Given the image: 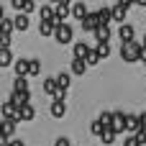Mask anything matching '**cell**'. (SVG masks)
<instances>
[{
	"mask_svg": "<svg viewBox=\"0 0 146 146\" xmlns=\"http://www.w3.org/2000/svg\"><path fill=\"white\" fill-rule=\"evenodd\" d=\"M13 69H15V77H28V59H15Z\"/></svg>",
	"mask_w": 146,
	"mask_h": 146,
	"instance_id": "cell-14",
	"label": "cell"
},
{
	"mask_svg": "<svg viewBox=\"0 0 146 146\" xmlns=\"http://www.w3.org/2000/svg\"><path fill=\"white\" fill-rule=\"evenodd\" d=\"M41 72V62L38 59H28V77H36Z\"/></svg>",
	"mask_w": 146,
	"mask_h": 146,
	"instance_id": "cell-27",
	"label": "cell"
},
{
	"mask_svg": "<svg viewBox=\"0 0 146 146\" xmlns=\"http://www.w3.org/2000/svg\"><path fill=\"white\" fill-rule=\"evenodd\" d=\"M15 59H13V51L10 49H0V67H10Z\"/></svg>",
	"mask_w": 146,
	"mask_h": 146,
	"instance_id": "cell-24",
	"label": "cell"
},
{
	"mask_svg": "<svg viewBox=\"0 0 146 146\" xmlns=\"http://www.w3.org/2000/svg\"><path fill=\"white\" fill-rule=\"evenodd\" d=\"M15 108H23V105H28L31 103V92H10V98H8Z\"/></svg>",
	"mask_w": 146,
	"mask_h": 146,
	"instance_id": "cell-8",
	"label": "cell"
},
{
	"mask_svg": "<svg viewBox=\"0 0 146 146\" xmlns=\"http://www.w3.org/2000/svg\"><path fill=\"white\" fill-rule=\"evenodd\" d=\"M144 64H146V62H144Z\"/></svg>",
	"mask_w": 146,
	"mask_h": 146,
	"instance_id": "cell-44",
	"label": "cell"
},
{
	"mask_svg": "<svg viewBox=\"0 0 146 146\" xmlns=\"http://www.w3.org/2000/svg\"><path fill=\"white\" fill-rule=\"evenodd\" d=\"M0 136H3V121H0Z\"/></svg>",
	"mask_w": 146,
	"mask_h": 146,
	"instance_id": "cell-42",
	"label": "cell"
},
{
	"mask_svg": "<svg viewBox=\"0 0 146 146\" xmlns=\"http://www.w3.org/2000/svg\"><path fill=\"white\" fill-rule=\"evenodd\" d=\"M85 69H87V64L82 59H72V72L74 74H85Z\"/></svg>",
	"mask_w": 146,
	"mask_h": 146,
	"instance_id": "cell-29",
	"label": "cell"
},
{
	"mask_svg": "<svg viewBox=\"0 0 146 146\" xmlns=\"http://www.w3.org/2000/svg\"><path fill=\"white\" fill-rule=\"evenodd\" d=\"M38 15H41V21H51L54 23V8L51 5H41L38 8Z\"/></svg>",
	"mask_w": 146,
	"mask_h": 146,
	"instance_id": "cell-25",
	"label": "cell"
},
{
	"mask_svg": "<svg viewBox=\"0 0 146 146\" xmlns=\"http://www.w3.org/2000/svg\"><path fill=\"white\" fill-rule=\"evenodd\" d=\"M15 126H18L15 121H3V136H5L8 141H10L13 136H15Z\"/></svg>",
	"mask_w": 146,
	"mask_h": 146,
	"instance_id": "cell-20",
	"label": "cell"
},
{
	"mask_svg": "<svg viewBox=\"0 0 146 146\" xmlns=\"http://www.w3.org/2000/svg\"><path fill=\"white\" fill-rule=\"evenodd\" d=\"M13 18H5L3 23H0V33H8V36H13Z\"/></svg>",
	"mask_w": 146,
	"mask_h": 146,
	"instance_id": "cell-30",
	"label": "cell"
},
{
	"mask_svg": "<svg viewBox=\"0 0 146 146\" xmlns=\"http://www.w3.org/2000/svg\"><path fill=\"white\" fill-rule=\"evenodd\" d=\"M49 5H51V8H54V5H59V0H49Z\"/></svg>",
	"mask_w": 146,
	"mask_h": 146,
	"instance_id": "cell-40",
	"label": "cell"
},
{
	"mask_svg": "<svg viewBox=\"0 0 146 146\" xmlns=\"http://www.w3.org/2000/svg\"><path fill=\"white\" fill-rule=\"evenodd\" d=\"M54 146H72V141H69L67 136H59V139L54 141Z\"/></svg>",
	"mask_w": 146,
	"mask_h": 146,
	"instance_id": "cell-34",
	"label": "cell"
},
{
	"mask_svg": "<svg viewBox=\"0 0 146 146\" xmlns=\"http://www.w3.org/2000/svg\"><path fill=\"white\" fill-rule=\"evenodd\" d=\"M56 90H59V87H56V80H54V77H46V80H44V92L54 98V95H56Z\"/></svg>",
	"mask_w": 146,
	"mask_h": 146,
	"instance_id": "cell-22",
	"label": "cell"
},
{
	"mask_svg": "<svg viewBox=\"0 0 146 146\" xmlns=\"http://www.w3.org/2000/svg\"><path fill=\"white\" fill-rule=\"evenodd\" d=\"M95 54L103 59V56H110V44H95Z\"/></svg>",
	"mask_w": 146,
	"mask_h": 146,
	"instance_id": "cell-28",
	"label": "cell"
},
{
	"mask_svg": "<svg viewBox=\"0 0 146 146\" xmlns=\"http://www.w3.org/2000/svg\"><path fill=\"white\" fill-rule=\"evenodd\" d=\"M118 38H121V44H128V41H136V28H133L131 23H123V26L118 28Z\"/></svg>",
	"mask_w": 146,
	"mask_h": 146,
	"instance_id": "cell-4",
	"label": "cell"
},
{
	"mask_svg": "<svg viewBox=\"0 0 146 146\" xmlns=\"http://www.w3.org/2000/svg\"><path fill=\"white\" fill-rule=\"evenodd\" d=\"M49 113H51L54 118H64V113H67V105H64L62 100H54V103H51V108H49Z\"/></svg>",
	"mask_w": 146,
	"mask_h": 146,
	"instance_id": "cell-16",
	"label": "cell"
},
{
	"mask_svg": "<svg viewBox=\"0 0 146 146\" xmlns=\"http://www.w3.org/2000/svg\"><path fill=\"white\" fill-rule=\"evenodd\" d=\"M110 13H113V21H115V23H121V26L126 23V15H128V10H126L123 5H118V3H115V5L110 8Z\"/></svg>",
	"mask_w": 146,
	"mask_h": 146,
	"instance_id": "cell-13",
	"label": "cell"
},
{
	"mask_svg": "<svg viewBox=\"0 0 146 146\" xmlns=\"http://www.w3.org/2000/svg\"><path fill=\"white\" fill-rule=\"evenodd\" d=\"M98 123H100L103 128H110V126H113V113H110V110H103V113L98 115Z\"/></svg>",
	"mask_w": 146,
	"mask_h": 146,
	"instance_id": "cell-23",
	"label": "cell"
},
{
	"mask_svg": "<svg viewBox=\"0 0 146 146\" xmlns=\"http://www.w3.org/2000/svg\"><path fill=\"white\" fill-rule=\"evenodd\" d=\"M87 13H90V10H87V5H85V3H80V0H77V3H72V8H69V15H72V18H77V21H82Z\"/></svg>",
	"mask_w": 146,
	"mask_h": 146,
	"instance_id": "cell-10",
	"label": "cell"
},
{
	"mask_svg": "<svg viewBox=\"0 0 146 146\" xmlns=\"http://www.w3.org/2000/svg\"><path fill=\"white\" fill-rule=\"evenodd\" d=\"M139 54H141L139 38H136V41H128V44H121V59H123V62L133 64V62H139Z\"/></svg>",
	"mask_w": 146,
	"mask_h": 146,
	"instance_id": "cell-2",
	"label": "cell"
},
{
	"mask_svg": "<svg viewBox=\"0 0 146 146\" xmlns=\"http://www.w3.org/2000/svg\"><path fill=\"white\" fill-rule=\"evenodd\" d=\"M59 3H62V5H69V8H72V3H74V0H59Z\"/></svg>",
	"mask_w": 146,
	"mask_h": 146,
	"instance_id": "cell-38",
	"label": "cell"
},
{
	"mask_svg": "<svg viewBox=\"0 0 146 146\" xmlns=\"http://www.w3.org/2000/svg\"><path fill=\"white\" fill-rule=\"evenodd\" d=\"M5 21V10H3V5H0V23Z\"/></svg>",
	"mask_w": 146,
	"mask_h": 146,
	"instance_id": "cell-39",
	"label": "cell"
},
{
	"mask_svg": "<svg viewBox=\"0 0 146 146\" xmlns=\"http://www.w3.org/2000/svg\"><path fill=\"white\" fill-rule=\"evenodd\" d=\"M139 128H141V121H139V115H126V131L133 136Z\"/></svg>",
	"mask_w": 146,
	"mask_h": 146,
	"instance_id": "cell-17",
	"label": "cell"
},
{
	"mask_svg": "<svg viewBox=\"0 0 146 146\" xmlns=\"http://www.w3.org/2000/svg\"><path fill=\"white\" fill-rule=\"evenodd\" d=\"M136 3H139V5H144V8H146V0H136Z\"/></svg>",
	"mask_w": 146,
	"mask_h": 146,
	"instance_id": "cell-41",
	"label": "cell"
},
{
	"mask_svg": "<svg viewBox=\"0 0 146 146\" xmlns=\"http://www.w3.org/2000/svg\"><path fill=\"white\" fill-rule=\"evenodd\" d=\"M10 5H13L18 13H23V8H26V0H10Z\"/></svg>",
	"mask_w": 146,
	"mask_h": 146,
	"instance_id": "cell-33",
	"label": "cell"
},
{
	"mask_svg": "<svg viewBox=\"0 0 146 146\" xmlns=\"http://www.w3.org/2000/svg\"><path fill=\"white\" fill-rule=\"evenodd\" d=\"M36 118V108L28 103V105H23V108H18V115H15V123H21V121H33Z\"/></svg>",
	"mask_w": 146,
	"mask_h": 146,
	"instance_id": "cell-5",
	"label": "cell"
},
{
	"mask_svg": "<svg viewBox=\"0 0 146 146\" xmlns=\"http://www.w3.org/2000/svg\"><path fill=\"white\" fill-rule=\"evenodd\" d=\"M80 26H82V31H87V33H95V28L100 26V23H98V10H95V13H87V15L80 21Z\"/></svg>",
	"mask_w": 146,
	"mask_h": 146,
	"instance_id": "cell-3",
	"label": "cell"
},
{
	"mask_svg": "<svg viewBox=\"0 0 146 146\" xmlns=\"http://www.w3.org/2000/svg\"><path fill=\"white\" fill-rule=\"evenodd\" d=\"M139 44H141V49H146V33L141 36V41H139Z\"/></svg>",
	"mask_w": 146,
	"mask_h": 146,
	"instance_id": "cell-37",
	"label": "cell"
},
{
	"mask_svg": "<svg viewBox=\"0 0 146 146\" xmlns=\"http://www.w3.org/2000/svg\"><path fill=\"white\" fill-rule=\"evenodd\" d=\"M110 128L115 131V136L126 131V113H123V110H115V113H113V126H110Z\"/></svg>",
	"mask_w": 146,
	"mask_h": 146,
	"instance_id": "cell-6",
	"label": "cell"
},
{
	"mask_svg": "<svg viewBox=\"0 0 146 146\" xmlns=\"http://www.w3.org/2000/svg\"><path fill=\"white\" fill-rule=\"evenodd\" d=\"M115 3H118V0H113V5H115Z\"/></svg>",
	"mask_w": 146,
	"mask_h": 146,
	"instance_id": "cell-43",
	"label": "cell"
},
{
	"mask_svg": "<svg viewBox=\"0 0 146 146\" xmlns=\"http://www.w3.org/2000/svg\"><path fill=\"white\" fill-rule=\"evenodd\" d=\"M110 21H113L110 8H100V10H98V23H100V26H110Z\"/></svg>",
	"mask_w": 146,
	"mask_h": 146,
	"instance_id": "cell-18",
	"label": "cell"
},
{
	"mask_svg": "<svg viewBox=\"0 0 146 146\" xmlns=\"http://www.w3.org/2000/svg\"><path fill=\"white\" fill-rule=\"evenodd\" d=\"M139 121H141V126H144V128H146V110H144V113H141V115H139Z\"/></svg>",
	"mask_w": 146,
	"mask_h": 146,
	"instance_id": "cell-36",
	"label": "cell"
},
{
	"mask_svg": "<svg viewBox=\"0 0 146 146\" xmlns=\"http://www.w3.org/2000/svg\"><path fill=\"white\" fill-rule=\"evenodd\" d=\"M38 33L46 36V38L54 36V23H51V21H41V23H38Z\"/></svg>",
	"mask_w": 146,
	"mask_h": 146,
	"instance_id": "cell-21",
	"label": "cell"
},
{
	"mask_svg": "<svg viewBox=\"0 0 146 146\" xmlns=\"http://www.w3.org/2000/svg\"><path fill=\"white\" fill-rule=\"evenodd\" d=\"M110 38H113L110 26H98V28H95V44H108Z\"/></svg>",
	"mask_w": 146,
	"mask_h": 146,
	"instance_id": "cell-7",
	"label": "cell"
},
{
	"mask_svg": "<svg viewBox=\"0 0 146 146\" xmlns=\"http://www.w3.org/2000/svg\"><path fill=\"white\" fill-rule=\"evenodd\" d=\"M98 62H100V56L95 54V49H90V54H87V59H85V64H87V67H95Z\"/></svg>",
	"mask_w": 146,
	"mask_h": 146,
	"instance_id": "cell-31",
	"label": "cell"
},
{
	"mask_svg": "<svg viewBox=\"0 0 146 146\" xmlns=\"http://www.w3.org/2000/svg\"><path fill=\"white\" fill-rule=\"evenodd\" d=\"M28 26H31V18H28L26 13H18V15L13 18V28H15V31H28Z\"/></svg>",
	"mask_w": 146,
	"mask_h": 146,
	"instance_id": "cell-12",
	"label": "cell"
},
{
	"mask_svg": "<svg viewBox=\"0 0 146 146\" xmlns=\"http://www.w3.org/2000/svg\"><path fill=\"white\" fill-rule=\"evenodd\" d=\"M33 10H36V3H33V0H26V8H23V13L28 15V13H33Z\"/></svg>",
	"mask_w": 146,
	"mask_h": 146,
	"instance_id": "cell-35",
	"label": "cell"
},
{
	"mask_svg": "<svg viewBox=\"0 0 146 146\" xmlns=\"http://www.w3.org/2000/svg\"><path fill=\"white\" fill-rule=\"evenodd\" d=\"M87 54H90V46L85 44V41H77L74 44V49H72V59H87Z\"/></svg>",
	"mask_w": 146,
	"mask_h": 146,
	"instance_id": "cell-11",
	"label": "cell"
},
{
	"mask_svg": "<svg viewBox=\"0 0 146 146\" xmlns=\"http://www.w3.org/2000/svg\"><path fill=\"white\" fill-rule=\"evenodd\" d=\"M100 141H103V144H115V131H113V128H103Z\"/></svg>",
	"mask_w": 146,
	"mask_h": 146,
	"instance_id": "cell-26",
	"label": "cell"
},
{
	"mask_svg": "<svg viewBox=\"0 0 146 146\" xmlns=\"http://www.w3.org/2000/svg\"><path fill=\"white\" fill-rule=\"evenodd\" d=\"M54 80H56V87L59 90H69V85H72V74L69 72H59Z\"/></svg>",
	"mask_w": 146,
	"mask_h": 146,
	"instance_id": "cell-15",
	"label": "cell"
},
{
	"mask_svg": "<svg viewBox=\"0 0 146 146\" xmlns=\"http://www.w3.org/2000/svg\"><path fill=\"white\" fill-rule=\"evenodd\" d=\"M51 38H56V44H62V46H67V44H72V38H74V28L64 21V23H56L54 26V36Z\"/></svg>",
	"mask_w": 146,
	"mask_h": 146,
	"instance_id": "cell-1",
	"label": "cell"
},
{
	"mask_svg": "<svg viewBox=\"0 0 146 146\" xmlns=\"http://www.w3.org/2000/svg\"><path fill=\"white\" fill-rule=\"evenodd\" d=\"M13 92H31L28 90V77H15L13 80Z\"/></svg>",
	"mask_w": 146,
	"mask_h": 146,
	"instance_id": "cell-19",
	"label": "cell"
},
{
	"mask_svg": "<svg viewBox=\"0 0 146 146\" xmlns=\"http://www.w3.org/2000/svg\"><path fill=\"white\" fill-rule=\"evenodd\" d=\"M0 113H3V121H15V115H18V108H15L10 100H5V103L0 105Z\"/></svg>",
	"mask_w": 146,
	"mask_h": 146,
	"instance_id": "cell-9",
	"label": "cell"
},
{
	"mask_svg": "<svg viewBox=\"0 0 146 146\" xmlns=\"http://www.w3.org/2000/svg\"><path fill=\"white\" fill-rule=\"evenodd\" d=\"M90 131H92L95 136H100V133H103V126H100L98 121H92V123H90Z\"/></svg>",
	"mask_w": 146,
	"mask_h": 146,
	"instance_id": "cell-32",
	"label": "cell"
}]
</instances>
